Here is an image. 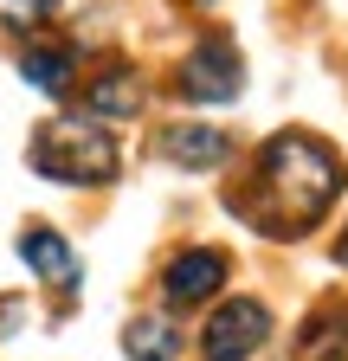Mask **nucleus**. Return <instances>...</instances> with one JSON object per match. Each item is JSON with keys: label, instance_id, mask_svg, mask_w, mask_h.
<instances>
[{"label": "nucleus", "instance_id": "nucleus-8", "mask_svg": "<svg viewBox=\"0 0 348 361\" xmlns=\"http://www.w3.org/2000/svg\"><path fill=\"white\" fill-rule=\"evenodd\" d=\"M297 361H348V310H329L316 316L297 342Z\"/></svg>", "mask_w": 348, "mask_h": 361}, {"label": "nucleus", "instance_id": "nucleus-1", "mask_svg": "<svg viewBox=\"0 0 348 361\" xmlns=\"http://www.w3.org/2000/svg\"><path fill=\"white\" fill-rule=\"evenodd\" d=\"M342 188V161L316 142V135H271L265 155H258V180L251 188H232L226 207L245 213L258 233H271V239H297L303 226H316L329 213Z\"/></svg>", "mask_w": 348, "mask_h": 361}, {"label": "nucleus", "instance_id": "nucleus-7", "mask_svg": "<svg viewBox=\"0 0 348 361\" xmlns=\"http://www.w3.org/2000/svg\"><path fill=\"white\" fill-rule=\"evenodd\" d=\"M20 258L39 271L46 284H58V290H77V258H71V245L52 233V226H26V239H20Z\"/></svg>", "mask_w": 348, "mask_h": 361}, {"label": "nucleus", "instance_id": "nucleus-9", "mask_svg": "<svg viewBox=\"0 0 348 361\" xmlns=\"http://www.w3.org/2000/svg\"><path fill=\"white\" fill-rule=\"evenodd\" d=\"M20 71H26L32 90H46V97H65L71 90V52H58V45H32L20 59Z\"/></svg>", "mask_w": 348, "mask_h": 361}, {"label": "nucleus", "instance_id": "nucleus-3", "mask_svg": "<svg viewBox=\"0 0 348 361\" xmlns=\"http://www.w3.org/2000/svg\"><path fill=\"white\" fill-rule=\"evenodd\" d=\"M265 336H271V310L258 297H232V303L213 310V323L200 336V355L206 361H251L265 348Z\"/></svg>", "mask_w": 348, "mask_h": 361}, {"label": "nucleus", "instance_id": "nucleus-5", "mask_svg": "<svg viewBox=\"0 0 348 361\" xmlns=\"http://www.w3.org/2000/svg\"><path fill=\"white\" fill-rule=\"evenodd\" d=\"M220 284H226V252H181L168 264V278H161V290H168V303L174 310H194V303H206V297H220Z\"/></svg>", "mask_w": 348, "mask_h": 361}, {"label": "nucleus", "instance_id": "nucleus-6", "mask_svg": "<svg viewBox=\"0 0 348 361\" xmlns=\"http://www.w3.org/2000/svg\"><path fill=\"white\" fill-rule=\"evenodd\" d=\"M226 149H232L226 129H206V123H174V129H161V155L181 161V168H220Z\"/></svg>", "mask_w": 348, "mask_h": 361}, {"label": "nucleus", "instance_id": "nucleus-10", "mask_svg": "<svg viewBox=\"0 0 348 361\" xmlns=\"http://www.w3.org/2000/svg\"><path fill=\"white\" fill-rule=\"evenodd\" d=\"M91 110H97V116H136V110H142V84L129 78V71L97 78V84H91Z\"/></svg>", "mask_w": 348, "mask_h": 361}, {"label": "nucleus", "instance_id": "nucleus-2", "mask_svg": "<svg viewBox=\"0 0 348 361\" xmlns=\"http://www.w3.org/2000/svg\"><path fill=\"white\" fill-rule=\"evenodd\" d=\"M116 161H123L116 135L77 116H58L32 135V168L46 180H65V188H104V180H116Z\"/></svg>", "mask_w": 348, "mask_h": 361}, {"label": "nucleus", "instance_id": "nucleus-11", "mask_svg": "<svg viewBox=\"0 0 348 361\" xmlns=\"http://www.w3.org/2000/svg\"><path fill=\"white\" fill-rule=\"evenodd\" d=\"M123 348H129V361H174L181 355V336H174L168 323H129Z\"/></svg>", "mask_w": 348, "mask_h": 361}, {"label": "nucleus", "instance_id": "nucleus-12", "mask_svg": "<svg viewBox=\"0 0 348 361\" xmlns=\"http://www.w3.org/2000/svg\"><path fill=\"white\" fill-rule=\"evenodd\" d=\"M335 258H342V264H348V233H342V245H335Z\"/></svg>", "mask_w": 348, "mask_h": 361}, {"label": "nucleus", "instance_id": "nucleus-4", "mask_svg": "<svg viewBox=\"0 0 348 361\" xmlns=\"http://www.w3.org/2000/svg\"><path fill=\"white\" fill-rule=\"evenodd\" d=\"M181 90L194 104H232L239 90H245V59H239V45L232 39H200L194 52H187V65H181Z\"/></svg>", "mask_w": 348, "mask_h": 361}]
</instances>
